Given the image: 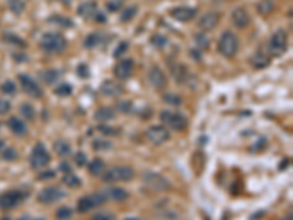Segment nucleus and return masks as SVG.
I'll use <instances>...</instances> for the list:
<instances>
[{"mask_svg":"<svg viewBox=\"0 0 293 220\" xmlns=\"http://www.w3.org/2000/svg\"><path fill=\"white\" fill-rule=\"evenodd\" d=\"M68 45V42L63 34L48 31L44 33L40 39V47L47 53H62Z\"/></svg>","mask_w":293,"mask_h":220,"instance_id":"f257e3e1","label":"nucleus"},{"mask_svg":"<svg viewBox=\"0 0 293 220\" xmlns=\"http://www.w3.org/2000/svg\"><path fill=\"white\" fill-rule=\"evenodd\" d=\"M239 50V39L235 33L232 31H224L221 36H220V40H218V53L227 59H232L236 56Z\"/></svg>","mask_w":293,"mask_h":220,"instance_id":"f03ea898","label":"nucleus"},{"mask_svg":"<svg viewBox=\"0 0 293 220\" xmlns=\"http://www.w3.org/2000/svg\"><path fill=\"white\" fill-rule=\"evenodd\" d=\"M107 194L103 192V191H97L91 195H85V197H81L77 203V210L80 213H88L89 210L104 204L107 201Z\"/></svg>","mask_w":293,"mask_h":220,"instance_id":"7ed1b4c3","label":"nucleus"},{"mask_svg":"<svg viewBox=\"0 0 293 220\" xmlns=\"http://www.w3.org/2000/svg\"><path fill=\"white\" fill-rule=\"evenodd\" d=\"M160 121L166 128H170L173 131H183L188 127V119L182 113L173 110H163L160 113Z\"/></svg>","mask_w":293,"mask_h":220,"instance_id":"20e7f679","label":"nucleus"},{"mask_svg":"<svg viewBox=\"0 0 293 220\" xmlns=\"http://www.w3.org/2000/svg\"><path fill=\"white\" fill-rule=\"evenodd\" d=\"M135 176V172L129 166H115L110 168L103 174V180L106 183H113V182H129Z\"/></svg>","mask_w":293,"mask_h":220,"instance_id":"39448f33","label":"nucleus"},{"mask_svg":"<svg viewBox=\"0 0 293 220\" xmlns=\"http://www.w3.org/2000/svg\"><path fill=\"white\" fill-rule=\"evenodd\" d=\"M50 154L47 151V148L44 147L42 142H39L34 145L33 151H31V156H30V165L33 169L36 171H40V169H44L48 163H50Z\"/></svg>","mask_w":293,"mask_h":220,"instance_id":"423d86ee","label":"nucleus"},{"mask_svg":"<svg viewBox=\"0 0 293 220\" xmlns=\"http://www.w3.org/2000/svg\"><path fill=\"white\" fill-rule=\"evenodd\" d=\"M286 47H288V34L285 30H277L270 42H268V51L273 54V56H280L286 51Z\"/></svg>","mask_w":293,"mask_h":220,"instance_id":"0eeeda50","label":"nucleus"},{"mask_svg":"<svg viewBox=\"0 0 293 220\" xmlns=\"http://www.w3.org/2000/svg\"><path fill=\"white\" fill-rule=\"evenodd\" d=\"M25 197L27 195L22 191L3 192V194H0V209L1 210H12V209L18 207L19 204H22Z\"/></svg>","mask_w":293,"mask_h":220,"instance_id":"6e6552de","label":"nucleus"},{"mask_svg":"<svg viewBox=\"0 0 293 220\" xmlns=\"http://www.w3.org/2000/svg\"><path fill=\"white\" fill-rule=\"evenodd\" d=\"M66 197V192L59 188V186H47L42 189L37 195V200L42 203V204H53V203H57L60 201L62 198Z\"/></svg>","mask_w":293,"mask_h":220,"instance_id":"1a4fd4ad","label":"nucleus"},{"mask_svg":"<svg viewBox=\"0 0 293 220\" xmlns=\"http://www.w3.org/2000/svg\"><path fill=\"white\" fill-rule=\"evenodd\" d=\"M18 80H19L21 87H22L24 92H25L27 95H30L31 98H42L44 91H42V88L36 83V80H33V78H31L30 75H27V74H21V75L18 77Z\"/></svg>","mask_w":293,"mask_h":220,"instance_id":"9d476101","label":"nucleus"},{"mask_svg":"<svg viewBox=\"0 0 293 220\" xmlns=\"http://www.w3.org/2000/svg\"><path fill=\"white\" fill-rule=\"evenodd\" d=\"M145 136L150 142L156 145H162L163 142L170 139V131L165 125H153L145 131Z\"/></svg>","mask_w":293,"mask_h":220,"instance_id":"9b49d317","label":"nucleus"},{"mask_svg":"<svg viewBox=\"0 0 293 220\" xmlns=\"http://www.w3.org/2000/svg\"><path fill=\"white\" fill-rule=\"evenodd\" d=\"M142 180L151 186L153 189H157V191H165L170 188V182L165 176L159 175V174H154V172H144L142 174Z\"/></svg>","mask_w":293,"mask_h":220,"instance_id":"f8f14e48","label":"nucleus"},{"mask_svg":"<svg viewBox=\"0 0 293 220\" xmlns=\"http://www.w3.org/2000/svg\"><path fill=\"white\" fill-rule=\"evenodd\" d=\"M133 68H135V63L132 59H122L116 63L115 69H113V74L118 80L121 81H126L132 77L133 74Z\"/></svg>","mask_w":293,"mask_h":220,"instance_id":"ddd939ff","label":"nucleus"},{"mask_svg":"<svg viewBox=\"0 0 293 220\" xmlns=\"http://www.w3.org/2000/svg\"><path fill=\"white\" fill-rule=\"evenodd\" d=\"M148 81H150L151 87L157 91H162L167 87V77L159 66H153L148 71Z\"/></svg>","mask_w":293,"mask_h":220,"instance_id":"4468645a","label":"nucleus"},{"mask_svg":"<svg viewBox=\"0 0 293 220\" xmlns=\"http://www.w3.org/2000/svg\"><path fill=\"white\" fill-rule=\"evenodd\" d=\"M170 16L179 22H189L197 16V9L188 6H177L170 10Z\"/></svg>","mask_w":293,"mask_h":220,"instance_id":"2eb2a0df","label":"nucleus"},{"mask_svg":"<svg viewBox=\"0 0 293 220\" xmlns=\"http://www.w3.org/2000/svg\"><path fill=\"white\" fill-rule=\"evenodd\" d=\"M230 19H232L233 25L236 28H241V30L247 28L250 25V22H251V16H250L248 10L245 7H236V9H233V12L230 15Z\"/></svg>","mask_w":293,"mask_h":220,"instance_id":"dca6fc26","label":"nucleus"},{"mask_svg":"<svg viewBox=\"0 0 293 220\" xmlns=\"http://www.w3.org/2000/svg\"><path fill=\"white\" fill-rule=\"evenodd\" d=\"M220 22V15L217 12H207L198 19V28H201L203 33L214 30Z\"/></svg>","mask_w":293,"mask_h":220,"instance_id":"f3484780","label":"nucleus"},{"mask_svg":"<svg viewBox=\"0 0 293 220\" xmlns=\"http://www.w3.org/2000/svg\"><path fill=\"white\" fill-rule=\"evenodd\" d=\"M97 12L98 10L95 1H84L78 6V15L84 19H94Z\"/></svg>","mask_w":293,"mask_h":220,"instance_id":"a211bd4d","label":"nucleus"},{"mask_svg":"<svg viewBox=\"0 0 293 220\" xmlns=\"http://www.w3.org/2000/svg\"><path fill=\"white\" fill-rule=\"evenodd\" d=\"M7 127H9L10 131L13 132L15 135H18V136H24V135L27 133V131H28L25 122H22V121L18 119L16 116H12V118L7 121Z\"/></svg>","mask_w":293,"mask_h":220,"instance_id":"6ab92c4d","label":"nucleus"},{"mask_svg":"<svg viewBox=\"0 0 293 220\" xmlns=\"http://www.w3.org/2000/svg\"><path fill=\"white\" fill-rule=\"evenodd\" d=\"M60 71L59 69H44L39 74V78L42 80L44 84L47 86H53L59 78H60Z\"/></svg>","mask_w":293,"mask_h":220,"instance_id":"aec40b11","label":"nucleus"},{"mask_svg":"<svg viewBox=\"0 0 293 220\" xmlns=\"http://www.w3.org/2000/svg\"><path fill=\"white\" fill-rule=\"evenodd\" d=\"M122 91H124V88L121 87L119 84H116L115 81L107 80V81H104V83L101 84V92H103L104 95L116 97V95L122 94Z\"/></svg>","mask_w":293,"mask_h":220,"instance_id":"412c9836","label":"nucleus"},{"mask_svg":"<svg viewBox=\"0 0 293 220\" xmlns=\"http://www.w3.org/2000/svg\"><path fill=\"white\" fill-rule=\"evenodd\" d=\"M116 118V113L112 107H100L94 113V119L97 122H109Z\"/></svg>","mask_w":293,"mask_h":220,"instance_id":"4be33fe9","label":"nucleus"},{"mask_svg":"<svg viewBox=\"0 0 293 220\" xmlns=\"http://www.w3.org/2000/svg\"><path fill=\"white\" fill-rule=\"evenodd\" d=\"M251 65L253 68H256V69L267 68L270 65V57L265 53H262V51H256L251 57Z\"/></svg>","mask_w":293,"mask_h":220,"instance_id":"5701e85b","label":"nucleus"},{"mask_svg":"<svg viewBox=\"0 0 293 220\" xmlns=\"http://www.w3.org/2000/svg\"><path fill=\"white\" fill-rule=\"evenodd\" d=\"M53 148H54V153H56L59 157H66V156L71 154V145H69V142L65 141V139H57V141L54 142Z\"/></svg>","mask_w":293,"mask_h":220,"instance_id":"b1692460","label":"nucleus"},{"mask_svg":"<svg viewBox=\"0 0 293 220\" xmlns=\"http://www.w3.org/2000/svg\"><path fill=\"white\" fill-rule=\"evenodd\" d=\"M106 194H107L109 198H112V200H115V201H125V200H127V197H129L127 191L124 189V188H119V186L110 188Z\"/></svg>","mask_w":293,"mask_h":220,"instance_id":"393cba45","label":"nucleus"},{"mask_svg":"<svg viewBox=\"0 0 293 220\" xmlns=\"http://www.w3.org/2000/svg\"><path fill=\"white\" fill-rule=\"evenodd\" d=\"M274 9H276V3L271 1V0H262V1H259V3L256 4V10H258V13L262 15V16H267V15L273 13Z\"/></svg>","mask_w":293,"mask_h":220,"instance_id":"a878e982","label":"nucleus"},{"mask_svg":"<svg viewBox=\"0 0 293 220\" xmlns=\"http://www.w3.org/2000/svg\"><path fill=\"white\" fill-rule=\"evenodd\" d=\"M88 172L92 176H100L104 174V162L101 159H94L88 165Z\"/></svg>","mask_w":293,"mask_h":220,"instance_id":"bb28decb","label":"nucleus"},{"mask_svg":"<svg viewBox=\"0 0 293 220\" xmlns=\"http://www.w3.org/2000/svg\"><path fill=\"white\" fill-rule=\"evenodd\" d=\"M47 21L51 22V24L60 25V27H63V28H71V27H74V21L69 19L68 16H62V15H51Z\"/></svg>","mask_w":293,"mask_h":220,"instance_id":"cd10ccee","label":"nucleus"},{"mask_svg":"<svg viewBox=\"0 0 293 220\" xmlns=\"http://www.w3.org/2000/svg\"><path fill=\"white\" fill-rule=\"evenodd\" d=\"M7 6H9L10 12L15 13V15H18V16L21 13H24V10H25V1L24 0H9L7 1Z\"/></svg>","mask_w":293,"mask_h":220,"instance_id":"c85d7f7f","label":"nucleus"},{"mask_svg":"<svg viewBox=\"0 0 293 220\" xmlns=\"http://www.w3.org/2000/svg\"><path fill=\"white\" fill-rule=\"evenodd\" d=\"M113 148V144L110 141H106V139H95L92 141V150L95 151H109Z\"/></svg>","mask_w":293,"mask_h":220,"instance_id":"c756f323","label":"nucleus"},{"mask_svg":"<svg viewBox=\"0 0 293 220\" xmlns=\"http://www.w3.org/2000/svg\"><path fill=\"white\" fill-rule=\"evenodd\" d=\"M138 13V6L136 4H132V6H127L126 9H124L122 15H121V21L122 22H129L133 19V16Z\"/></svg>","mask_w":293,"mask_h":220,"instance_id":"7c9ffc66","label":"nucleus"},{"mask_svg":"<svg viewBox=\"0 0 293 220\" xmlns=\"http://www.w3.org/2000/svg\"><path fill=\"white\" fill-rule=\"evenodd\" d=\"M62 180L69 188H80L81 186V179L77 175H74V174H66V175L63 176Z\"/></svg>","mask_w":293,"mask_h":220,"instance_id":"2f4dec72","label":"nucleus"},{"mask_svg":"<svg viewBox=\"0 0 293 220\" xmlns=\"http://www.w3.org/2000/svg\"><path fill=\"white\" fill-rule=\"evenodd\" d=\"M100 42H101V36L97 34V33H91V34H88L85 37L84 45L86 48H94V47H97L100 44Z\"/></svg>","mask_w":293,"mask_h":220,"instance_id":"473e14b6","label":"nucleus"},{"mask_svg":"<svg viewBox=\"0 0 293 220\" xmlns=\"http://www.w3.org/2000/svg\"><path fill=\"white\" fill-rule=\"evenodd\" d=\"M21 113L28 121H34L36 119V110H34V107L30 103H22L21 104Z\"/></svg>","mask_w":293,"mask_h":220,"instance_id":"72a5a7b5","label":"nucleus"},{"mask_svg":"<svg viewBox=\"0 0 293 220\" xmlns=\"http://www.w3.org/2000/svg\"><path fill=\"white\" fill-rule=\"evenodd\" d=\"M3 39H4V42L15 44V45H18V47H27V43L24 42V39H21L19 36H15V34H12V33H6V34L3 36Z\"/></svg>","mask_w":293,"mask_h":220,"instance_id":"f704fd0d","label":"nucleus"},{"mask_svg":"<svg viewBox=\"0 0 293 220\" xmlns=\"http://www.w3.org/2000/svg\"><path fill=\"white\" fill-rule=\"evenodd\" d=\"M54 94L59 95V97H68V95L72 94V86L68 84V83L59 84L57 87L54 88Z\"/></svg>","mask_w":293,"mask_h":220,"instance_id":"c9c22d12","label":"nucleus"},{"mask_svg":"<svg viewBox=\"0 0 293 220\" xmlns=\"http://www.w3.org/2000/svg\"><path fill=\"white\" fill-rule=\"evenodd\" d=\"M163 101L170 106H179V104H182V97L174 92H167L163 95Z\"/></svg>","mask_w":293,"mask_h":220,"instance_id":"e433bc0d","label":"nucleus"},{"mask_svg":"<svg viewBox=\"0 0 293 220\" xmlns=\"http://www.w3.org/2000/svg\"><path fill=\"white\" fill-rule=\"evenodd\" d=\"M195 43L201 50H207L209 47V39L206 36V33H198L195 34Z\"/></svg>","mask_w":293,"mask_h":220,"instance_id":"4c0bfd02","label":"nucleus"},{"mask_svg":"<svg viewBox=\"0 0 293 220\" xmlns=\"http://www.w3.org/2000/svg\"><path fill=\"white\" fill-rule=\"evenodd\" d=\"M56 218H57V220H69L71 218H72V210H71L69 207L63 206V207L57 209V212H56Z\"/></svg>","mask_w":293,"mask_h":220,"instance_id":"58836bf2","label":"nucleus"},{"mask_svg":"<svg viewBox=\"0 0 293 220\" xmlns=\"http://www.w3.org/2000/svg\"><path fill=\"white\" fill-rule=\"evenodd\" d=\"M1 92H4L6 95H10V94H15L16 92V86L13 81H4L1 86H0Z\"/></svg>","mask_w":293,"mask_h":220,"instance_id":"ea45409f","label":"nucleus"},{"mask_svg":"<svg viewBox=\"0 0 293 220\" xmlns=\"http://www.w3.org/2000/svg\"><path fill=\"white\" fill-rule=\"evenodd\" d=\"M18 157H19L18 151H16L15 148H12V147H7V148L3 151V159L7 160V162H13V160H16Z\"/></svg>","mask_w":293,"mask_h":220,"instance_id":"a19ab883","label":"nucleus"},{"mask_svg":"<svg viewBox=\"0 0 293 220\" xmlns=\"http://www.w3.org/2000/svg\"><path fill=\"white\" fill-rule=\"evenodd\" d=\"M151 43L154 44L156 47H159V48H163V47L167 44V39H166L165 36L156 34V36H153V37H151Z\"/></svg>","mask_w":293,"mask_h":220,"instance_id":"79ce46f5","label":"nucleus"},{"mask_svg":"<svg viewBox=\"0 0 293 220\" xmlns=\"http://www.w3.org/2000/svg\"><path fill=\"white\" fill-rule=\"evenodd\" d=\"M91 220H116V216L109 212H100V213H95Z\"/></svg>","mask_w":293,"mask_h":220,"instance_id":"37998d69","label":"nucleus"},{"mask_svg":"<svg viewBox=\"0 0 293 220\" xmlns=\"http://www.w3.org/2000/svg\"><path fill=\"white\" fill-rule=\"evenodd\" d=\"M106 6L110 12H118L124 6V0H109Z\"/></svg>","mask_w":293,"mask_h":220,"instance_id":"c03bdc74","label":"nucleus"},{"mask_svg":"<svg viewBox=\"0 0 293 220\" xmlns=\"http://www.w3.org/2000/svg\"><path fill=\"white\" fill-rule=\"evenodd\" d=\"M10 109H12L10 101H9V100H6V98H0V115H6V113H9V112H10Z\"/></svg>","mask_w":293,"mask_h":220,"instance_id":"a18cd8bd","label":"nucleus"},{"mask_svg":"<svg viewBox=\"0 0 293 220\" xmlns=\"http://www.w3.org/2000/svg\"><path fill=\"white\" fill-rule=\"evenodd\" d=\"M77 74H78L81 78H88V77H89L88 65H85V63H80V65L77 66Z\"/></svg>","mask_w":293,"mask_h":220,"instance_id":"49530a36","label":"nucleus"},{"mask_svg":"<svg viewBox=\"0 0 293 220\" xmlns=\"http://www.w3.org/2000/svg\"><path fill=\"white\" fill-rule=\"evenodd\" d=\"M127 47H129L127 42H122V43H119V45L115 48V53H113V56H115V57H121V56L125 53L126 50H127Z\"/></svg>","mask_w":293,"mask_h":220,"instance_id":"de8ad7c7","label":"nucleus"},{"mask_svg":"<svg viewBox=\"0 0 293 220\" xmlns=\"http://www.w3.org/2000/svg\"><path fill=\"white\" fill-rule=\"evenodd\" d=\"M86 162H88V159H86L85 153L80 151V153H77V154H75V163H77V166L83 168V166L86 165Z\"/></svg>","mask_w":293,"mask_h":220,"instance_id":"09e8293b","label":"nucleus"},{"mask_svg":"<svg viewBox=\"0 0 293 220\" xmlns=\"http://www.w3.org/2000/svg\"><path fill=\"white\" fill-rule=\"evenodd\" d=\"M118 107H119V110H121L122 113H130V110H132V103L124 100V101H119Z\"/></svg>","mask_w":293,"mask_h":220,"instance_id":"8fccbe9b","label":"nucleus"},{"mask_svg":"<svg viewBox=\"0 0 293 220\" xmlns=\"http://www.w3.org/2000/svg\"><path fill=\"white\" fill-rule=\"evenodd\" d=\"M98 131L103 132L104 135H118V130L112 128V127H107V125H100L98 127Z\"/></svg>","mask_w":293,"mask_h":220,"instance_id":"3c124183","label":"nucleus"},{"mask_svg":"<svg viewBox=\"0 0 293 220\" xmlns=\"http://www.w3.org/2000/svg\"><path fill=\"white\" fill-rule=\"evenodd\" d=\"M54 176H56V172H54V171H42V174L39 175V179L45 180V179H53Z\"/></svg>","mask_w":293,"mask_h":220,"instance_id":"603ef678","label":"nucleus"},{"mask_svg":"<svg viewBox=\"0 0 293 220\" xmlns=\"http://www.w3.org/2000/svg\"><path fill=\"white\" fill-rule=\"evenodd\" d=\"M59 171H60V172H63L65 175H66V174H72L71 165H69V163H66V162H62V163H60V166H59Z\"/></svg>","mask_w":293,"mask_h":220,"instance_id":"864d4df0","label":"nucleus"},{"mask_svg":"<svg viewBox=\"0 0 293 220\" xmlns=\"http://www.w3.org/2000/svg\"><path fill=\"white\" fill-rule=\"evenodd\" d=\"M97 22H101V24H104L106 21H107V18H106V15L104 13H101V12H97V15H95V18H94Z\"/></svg>","mask_w":293,"mask_h":220,"instance_id":"5fc2aeb1","label":"nucleus"},{"mask_svg":"<svg viewBox=\"0 0 293 220\" xmlns=\"http://www.w3.org/2000/svg\"><path fill=\"white\" fill-rule=\"evenodd\" d=\"M191 57H194V59H197V60H200L201 59V54L198 53V50H191Z\"/></svg>","mask_w":293,"mask_h":220,"instance_id":"6e6d98bb","label":"nucleus"},{"mask_svg":"<svg viewBox=\"0 0 293 220\" xmlns=\"http://www.w3.org/2000/svg\"><path fill=\"white\" fill-rule=\"evenodd\" d=\"M62 3H65V4H68V3H71V0H60Z\"/></svg>","mask_w":293,"mask_h":220,"instance_id":"4d7b16f0","label":"nucleus"},{"mask_svg":"<svg viewBox=\"0 0 293 220\" xmlns=\"http://www.w3.org/2000/svg\"><path fill=\"white\" fill-rule=\"evenodd\" d=\"M24 220H44V219H24Z\"/></svg>","mask_w":293,"mask_h":220,"instance_id":"13d9d810","label":"nucleus"},{"mask_svg":"<svg viewBox=\"0 0 293 220\" xmlns=\"http://www.w3.org/2000/svg\"><path fill=\"white\" fill-rule=\"evenodd\" d=\"M0 220H10L9 218H3V219H0Z\"/></svg>","mask_w":293,"mask_h":220,"instance_id":"bf43d9fd","label":"nucleus"},{"mask_svg":"<svg viewBox=\"0 0 293 220\" xmlns=\"http://www.w3.org/2000/svg\"><path fill=\"white\" fill-rule=\"evenodd\" d=\"M126 220H141V219H126Z\"/></svg>","mask_w":293,"mask_h":220,"instance_id":"052dcab7","label":"nucleus"}]
</instances>
